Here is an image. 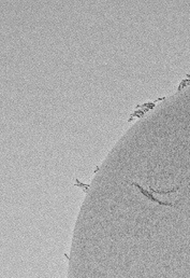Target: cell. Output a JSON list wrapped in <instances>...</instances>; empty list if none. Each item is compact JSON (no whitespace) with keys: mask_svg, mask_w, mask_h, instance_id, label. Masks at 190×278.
Wrapping results in <instances>:
<instances>
[{"mask_svg":"<svg viewBox=\"0 0 190 278\" xmlns=\"http://www.w3.org/2000/svg\"><path fill=\"white\" fill-rule=\"evenodd\" d=\"M178 187H176L175 189H172V190H166V191H160V190H155L153 189L151 187H149V191H151L153 194H169V193H173V192H176L178 190Z\"/></svg>","mask_w":190,"mask_h":278,"instance_id":"cell-3","label":"cell"},{"mask_svg":"<svg viewBox=\"0 0 190 278\" xmlns=\"http://www.w3.org/2000/svg\"><path fill=\"white\" fill-rule=\"evenodd\" d=\"M131 184H133L134 187H136V188H138L139 190H140V192L142 193V194L144 195L145 197H147L148 199H151V202H154V203H157V204H159V205H163V206H171V207L175 206V204L168 203V202H162V201H160V199H156V197L153 195V193H151V192H148V190L144 189V188L142 187V185H140L139 183H136V182H131Z\"/></svg>","mask_w":190,"mask_h":278,"instance_id":"cell-2","label":"cell"},{"mask_svg":"<svg viewBox=\"0 0 190 278\" xmlns=\"http://www.w3.org/2000/svg\"><path fill=\"white\" fill-rule=\"evenodd\" d=\"M187 84H190V80H184L183 82H181V84H179V86H178V91H181V87H185Z\"/></svg>","mask_w":190,"mask_h":278,"instance_id":"cell-4","label":"cell"},{"mask_svg":"<svg viewBox=\"0 0 190 278\" xmlns=\"http://www.w3.org/2000/svg\"><path fill=\"white\" fill-rule=\"evenodd\" d=\"M164 98L166 97H161V98H158L157 100H155L154 102H146V104H143V105H141V106H138L136 107V109H142V110H139V111H134L133 113H132V115H131V118L130 119H128V122H131V121H133V119L134 118H140V117H143V115L145 114V113L147 112V111H149V110H151V109L155 107V105L157 104L158 102H160V100H163Z\"/></svg>","mask_w":190,"mask_h":278,"instance_id":"cell-1","label":"cell"}]
</instances>
